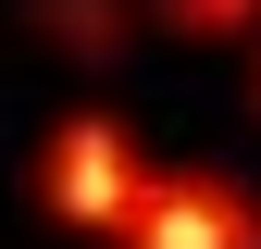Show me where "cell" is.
<instances>
[{"label":"cell","instance_id":"6da1fadb","mask_svg":"<svg viewBox=\"0 0 261 249\" xmlns=\"http://www.w3.org/2000/svg\"><path fill=\"white\" fill-rule=\"evenodd\" d=\"M149 187H162V175L124 162V137H112V124H62V137H50V212L112 225V212H149Z\"/></svg>","mask_w":261,"mask_h":249},{"label":"cell","instance_id":"7a4b0ae2","mask_svg":"<svg viewBox=\"0 0 261 249\" xmlns=\"http://www.w3.org/2000/svg\"><path fill=\"white\" fill-rule=\"evenodd\" d=\"M137 249H261V212L224 200L212 175H162L137 212Z\"/></svg>","mask_w":261,"mask_h":249}]
</instances>
